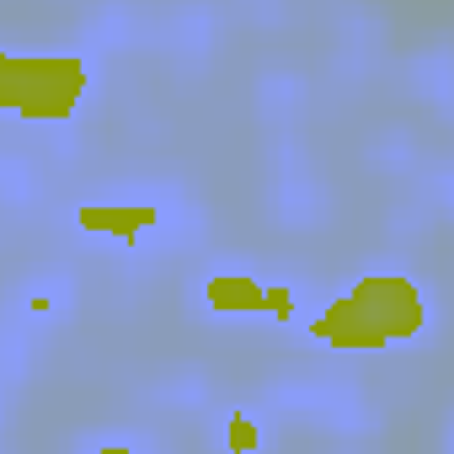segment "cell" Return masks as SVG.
Instances as JSON below:
<instances>
[{"label":"cell","instance_id":"obj_7","mask_svg":"<svg viewBox=\"0 0 454 454\" xmlns=\"http://www.w3.org/2000/svg\"><path fill=\"white\" fill-rule=\"evenodd\" d=\"M91 454H139V449H129V443H102V449H91Z\"/></svg>","mask_w":454,"mask_h":454},{"label":"cell","instance_id":"obj_2","mask_svg":"<svg viewBox=\"0 0 454 454\" xmlns=\"http://www.w3.org/2000/svg\"><path fill=\"white\" fill-rule=\"evenodd\" d=\"M0 107L22 123H70L86 107L81 54H0Z\"/></svg>","mask_w":454,"mask_h":454},{"label":"cell","instance_id":"obj_3","mask_svg":"<svg viewBox=\"0 0 454 454\" xmlns=\"http://www.w3.org/2000/svg\"><path fill=\"white\" fill-rule=\"evenodd\" d=\"M160 208L155 203H81L75 208V224L86 236H102V241H118V247H134L139 236L160 231Z\"/></svg>","mask_w":454,"mask_h":454},{"label":"cell","instance_id":"obj_1","mask_svg":"<svg viewBox=\"0 0 454 454\" xmlns=\"http://www.w3.org/2000/svg\"><path fill=\"white\" fill-rule=\"evenodd\" d=\"M422 332H427V289L411 273H364L305 326L310 342L337 353L401 348L417 342Z\"/></svg>","mask_w":454,"mask_h":454},{"label":"cell","instance_id":"obj_6","mask_svg":"<svg viewBox=\"0 0 454 454\" xmlns=\"http://www.w3.org/2000/svg\"><path fill=\"white\" fill-rule=\"evenodd\" d=\"M273 326H294V316H300V305H294V284H273Z\"/></svg>","mask_w":454,"mask_h":454},{"label":"cell","instance_id":"obj_5","mask_svg":"<svg viewBox=\"0 0 454 454\" xmlns=\"http://www.w3.org/2000/svg\"><path fill=\"white\" fill-rule=\"evenodd\" d=\"M257 449H262V433H257L252 411H231V417H224V454H257Z\"/></svg>","mask_w":454,"mask_h":454},{"label":"cell","instance_id":"obj_4","mask_svg":"<svg viewBox=\"0 0 454 454\" xmlns=\"http://www.w3.org/2000/svg\"><path fill=\"white\" fill-rule=\"evenodd\" d=\"M203 305L214 316H268L273 310V284H257L247 273H214L203 284Z\"/></svg>","mask_w":454,"mask_h":454}]
</instances>
